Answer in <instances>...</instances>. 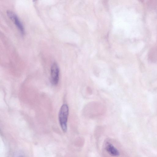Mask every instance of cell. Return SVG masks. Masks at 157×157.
<instances>
[{"mask_svg":"<svg viewBox=\"0 0 157 157\" xmlns=\"http://www.w3.org/2000/svg\"><path fill=\"white\" fill-rule=\"evenodd\" d=\"M105 149L109 154L112 156H117L119 155L118 150L112 144L107 142L105 144Z\"/></svg>","mask_w":157,"mask_h":157,"instance_id":"obj_4","label":"cell"},{"mask_svg":"<svg viewBox=\"0 0 157 157\" xmlns=\"http://www.w3.org/2000/svg\"><path fill=\"white\" fill-rule=\"evenodd\" d=\"M68 113L69 109L67 105L66 104L63 105L59 111V119L61 128L64 132L67 131Z\"/></svg>","mask_w":157,"mask_h":157,"instance_id":"obj_1","label":"cell"},{"mask_svg":"<svg viewBox=\"0 0 157 157\" xmlns=\"http://www.w3.org/2000/svg\"><path fill=\"white\" fill-rule=\"evenodd\" d=\"M59 70L58 66L56 63H54L51 68V78L52 84L56 85L59 80Z\"/></svg>","mask_w":157,"mask_h":157,"instance_id":"obj_2","label":"cell"},{"mask_svg":"<svg viewBox=\"0 0 157 157\" xmlns=\"http://www.w3.org/2000/svg\"><path fill=\"white\" fill-rule=\"evenodd\" d=\"M7 14L9 18L13 22L21 33L24 34L25 32L24 26L17 15L14 12L10 10L7 11Z\"/></svg>","mask_w":157,"mask_h":157,"instance_id":"obj_3","label":"cell"},{"mask_svg":"<svg viewBox=\"0 0 157 157\" xmlns=\"http://www.w3.org/2000/svg\"><path fill=\"white\" fill-rule=\"evenodd\" d=\"M19 157H24L23 156H20Z\"/></svg>","mask_w":157,"mask_h":157,"instance_id":"obj_5","label":"cell"}]
</instances>
